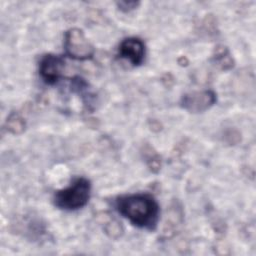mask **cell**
Returning a JSON list of instances; mask_svg holds the SVG:
<instances>
[{
  "instance_id": "cell-8",
  "label": "cell",
  "mask_w": 256,
  "mask_h": 256,
  "mask_svg": "<svg viewBox=\"0 0 256 256\" xmlns=\"http://www.w3.org/2000/svg\"><path fill=\"white\" fill-rule=\"evenodd\" d=\"M103 219L104 220L101 222V224L103 226V230L110 238L118 239L123 235L124 229H123L121 223L117 219H115L111 215L104 216Z\"/></svg>"
},
{
  "instance_id": "cell-6",
  "label": "cell",
  "mask_w": 256,
  "mask_h": 256,
  "mask_svg": "<svg viewBox=\"0 0 256 256\" xmlns=\"http://www.w3.org/2000/svg\"><path fill=\"white\" fill-rule=\"evenodd\" d=\"M145 53L146 49L144 42L136 37H130L123 40L118 49L120 58L129 61L130 64L135 67L143 63Z\"/></svg>"
},
{
  "instance_id": "cell-9",
  "label": "cell",
  "mask_w": 256,
  "mask_h": 256,
  "mask_svg": "<svg viewBox=\"0 0 256 256\" xmlns=\"http://www.w3.org/2000/svg\"><path fill=\"white\" fill-rule=\"evenodd\" d=\"M5 127L9 133L13 135H20L25 131L26 122L19 113L13 112L7 118Z\"/></svg>"
},
{
  "instance_id": "cell-7",
  "label": "cell",
  "mask_w": 256,
  "mask_h": 256,
  "mask_svg": "<svg viewBox=\"0 0 256 256\" xmlns=\"http://www.w3.org/2000/svg\"><path fill=\"white\" fill-rule=\"evenodd\" d=\"M213 62L217 67H219L221 70L228 71L231 70L234 65V59L228 50L227 47L219 45L216 47L214 54H213Z\"/></svg>"
},
{
  "instance_id": "cell-4",
  "label": "cell",
  "mask_w": 256,
  "mask_h": 256,
  "mask_svg": "<svg viewBox=\"0 0 256 256\" xmlns=\"http://www.w3.org/2000/svg\"><path fill=\"white\" fill-rule=\"evenodd\" d=\"M217 101V95L212 90L187 93L182 96L180 104L190 113H202L209 110Z\"/></svg>"
},
{
  "instance_id": "cell-10",
  "label": "cell",
  "mask_w": 256,
  "mask_h": 256,
  "mask_svg": "<svg viewBox=\"0 0 256 256\" xmlns=\"http://www.w3.org/2000/svg\"><path fill=\"white\" fill-rule=\"evenodd\" d=\"M118 9L124 13L131 12L135 9H137L140 5L139 1H119L116 3Z\"/></svg>"
},
{
  "instance_id": "cell-5",
  "label": "cell",
  "mask_w": 256,
  "mask_h": 256,
  "mask_svg": "<svg viewBox=\"0 0 256 256\" xmlns=\"http://www.w3.org/2000/svg\"><path fill=\"white\" fill-rule=\"evenodd\" d=\"M64 66L65 61L63 57L53 54L45 55L40 61V76L46 84L53 85L62 77Z\"/></svg>"
},
{
  "instance_id": "cell-3",
  "label": "cell",
  "mask_w": 256,
  "mask_h": 256,
  "mask_svg": "<svg viewBox=\"0 0 256 256\" xmlns=\"http://www.w3.org/2000/svg\"><path fill=\"white\" fill-rule=\"evenodd\" d=\"M64 49L66 55L78 61L90 60L95 54L94 46L79 28H71L65 33Z\"/></svg>"
},
{
  "instance_id": "cell-2",
  "label": "cell",
  "mask_w": 256,
  "mask_h": 256,
  "mask_svg": "<svg viewBox=\"0 0 256 256\" xmlns=\"http://www.w3.org/2000/svg\"><path fill=\"white\" fill-rule=\"evenodd\" d=\"M91 190L92 185L87 178H77L69 187L55 193L53 198L54 205L66 211L81 209L89 202Z\"/></svg>"
},
{
  "instance_id": "cell-1",
  "label": "cell",
  "mask_w": 256,
  "mask_h": 256,
  "mask_svg": "<svg viewBox=\"0 0 256 256\" xmlns=\"http://www.w3.org/2000/svg\"><path fill=\"white\" fill-rule=\"evenodd\" d=\"M115 206L117 211L134 226L150 231L156 229L160 207L152 195L139 193L120 196L116 199Z\"/></svg>"
}]
</instances>
